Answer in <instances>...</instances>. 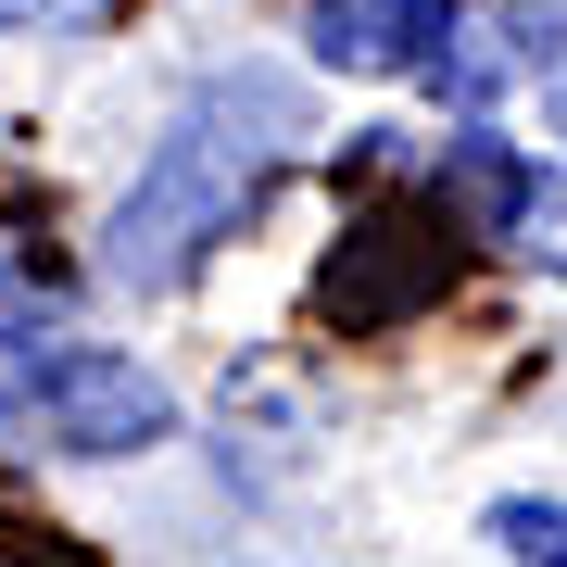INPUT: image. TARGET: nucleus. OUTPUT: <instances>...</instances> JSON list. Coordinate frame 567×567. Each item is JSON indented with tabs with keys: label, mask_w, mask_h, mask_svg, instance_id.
I'll return each instance as SVG.
<instances>
[{
	"label": "nucleus",
	"mask_w": 567,
	"mask_h": 567,
	"mask_svg": "<svg viewBox=\"0 0 567 567\" xmlns=\"http://www.w3.org/2000/svg\"><path fill=\"white\" fill-rule=\"evenodd\" d=\"M303 140V89L265 76V63H240V76L189 89V114L152 140L140 189L102 215V278L114 290H177L189 265H203L227 227L252 215V189L278 177V152Z\"/></svg>",
	"instance_id": "1"
},
{
	"label": "nucleus",
	"mask_w": 567,
	"mask_h": 567,
	"mask_svg": "<svg viewBox=\"0 0 567 567\" xmlns=\"http://www.w3.org/2000/svg\"><path fill=\"white\" fill-rule=\"evenodd\" d=\"M0 442H51V454H152L177 442V391L152 365H126L76 328L0 353Z\"/></svg>",
	"instance_id": "2"
},
{
	"label": "nucleus",
	"mask_w": 567,
	"mask_h": 567,
	"mask_svg": "<svg viewBox=\"0 0 567 567\" xmlns=\"http://www.w3.org/2000/svg\"><path fill=\"white\" fill-rule=\"evenodd\" d=\"M442 189H454V215L480 240H543V215H555V177L517 140H492V126H454L442 140Z\"/></svg>",
	"instance_id": "3"
},
{
	"label": "nucleus",
	"mask_w": 567,
	"mask_h": 567,
	"mask_svg": "<svg viewBox=\"0 0 567 567\" xmlns=\"http://www.w3.org/2000/svg\"><path fill=\"white\" fill-rule=\"evenodd\" d=\"M454 0H316V63H341V76H416L429 51H442Z\"/></svg>",
	"instance_id": "4"
},
{
	"label": "nucleus",
	"mask_w": 567,
	"mask_h": 567,
	"mask_svg": "<svg viewBox=\"0 0 567 567\" xmlns=\"http://www.w3.org/2000/svg\"><path fill=\"white\" fill-rule=\"evenodd\" d=\"M492 543H505L517 567H567V492H505V505L480 517Z\"/></svg>",
	"instance_id": "5"
},
{
	"label": "nucleus",
	"mask_w": 567,
	"mask_h": 567,
	"mask_svg": "<svg viewBox=\"0 0 567 567\" xmlns=\"http://www.w3.org/2000/svg\"><path fill=\"white\" fill-rule=\"evenodd\" d=\"M102 0H0V39H51V25H89Z\"/></svg>",
	"instance_id": "6"
}]
</instances>
